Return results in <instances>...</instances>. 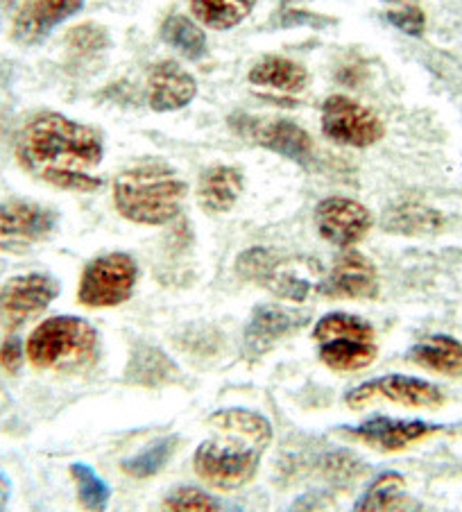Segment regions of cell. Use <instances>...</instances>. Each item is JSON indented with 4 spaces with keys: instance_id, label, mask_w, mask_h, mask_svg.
Returning <instances> with one entry per match:
<instances>
[{
    "instance_id": "4",
    "label": "cell",
    "mask_w": 462,
    "mask_h": 512,
    "mask_svg": "<svg viewBox=\"0 0 462 512\" xmlns=\"http://www.w3.org/2000/svg\"><path fill=\"white\" fill-rule=\"evenodd\" d=\"M98 334L87 320L57 315L41 322L28 338L30 363L39 370H64L89 363L96 356Z\"/></svg>"
},
{
    "instance_id": "35",
    "label": "cell",
    "mask_w": 462,
    "mask_h": 512,
    "mask_svg": "<svg viewBox=\"0 0 462 512\" xmlns=\"http://www.w3.org/2000/svg\"><path fill=\"white\" fill-rule=\"evenodd\" d=\"M385 3H395V5H410L413 0H385Z\"/></svg>"
},
{
    "instance_id": "25",
    "label": "cell",
    "mask_w": 462,
    "mask_h": 512,
    "mask_svg": "<svg viewBox=\"0 0 462 512\" xmlns=\"http://www.w3.org/2000/svg\"><path fill=\"white\" fill-rule=\"evenodd\" d=\"M161 39L170 48H175L179 55L193 59V62L207 55V34H204L198 23L184 14L168 16L164 25H161Z\"/></svg>"
},
{
    "instance_id": "14",
    "label": "cell",
    "mask_w": 462,
    "mask_h": 512,
    "mask_svg": "<svg viewBox=\"0 0 462 512\" xmlns=\"http://www.w3.org/2000/svg\"><path fill=\"white\" fill-rule=\"evenodd\" d=\"M57 211L30 200L0 204V241L5 245L41 243L55 232Z\"/></svg>"
},
{
    "instance_id": "10",
    "label": "cell",
    "mask_w": 462,
    "mask_h": 512,
    "mask_svg": "<svg viewBox=\"0 0 462 512\" xmlns=\"http://www.w3.org/2000/svg\"><path fill=\"white\" fill-rule=\"evenodd\" d=\"M372 225V211L352 198L331 195L315 207V227L331 245L352 247L361 243Z\"/></svg>"
},
{
    "instance_id": "28",
    "label": "cell",
    "mask_w": 462,
    "mask_h": 512,
    "mask_svg": "<svg viewBox=\"0 0 462 512\" xmlns=\"http://www.w3.org/2000/svg\"><path fill=\"white\" fill-rule=\"evenodd\" d=\"M71 476L75 481L77 501H80V506L87 512H105L111 497L109 485L102 481L89 465H82V463H75L71 467Z\"/></svg>"
},
{
    "instance_id": "34",
    "label": "cell",
    "mask_w": 462,
    "mask_h": 512,
    "mask_svg": "<svg viewBox=\"0 0 462 512\" xmlns=\"http://www.w3.org/2000/svg\"><path fill=\"white\" fill-rule=\"evenodd\" d=\"M7 501H10V481L0 474V512H5Z\"/></svg>"
},
{
    "instance_id": "7",
    "label": "cell",
    "mask_w": 462,
    "mask_h": 512,
    "mask_svg": "<svg viewBox=\"0 0 462 512\" xmlns=\"http://www.w3.org/2000/svg\"><path fill=\"white\" fill-rule=\"evenodd\" d=\"M136 281H139V266L130 254L109 252L96 256L82 272L77 302L89 309H111L130 300Z\"/></svg>"
},
{
    "instance_id": "26",
    "label": "cell",
    "mask_w": 462,
    "mask_h": 512,
    "mask_svg": "<svg viewBox=\"0 0 462 512\" xmlns=\"http://www.w3.org/2000/svg\"><path fill=\"white\" fill-rule=\"evenodd\" d=\"M404 490V476L397 472H385L372 481L352 512H390L392 506L404 497Z\"/></svg>"
},
{
    "instance_id": "18",
    "label": "cell",
    "mask_w": 462,
    "mask_h": 512,
    "mask_svg": "<svg viewBox=\"0 0 462 512\" xmlns=\"http://www.w3.org/2000/svg\"><path fill=\"white\" fill-rule=\"evenodd\" d=\"M440 426L422 422V420H392V417H372L356 429H347L345 433L354 435L363 445L379 451H401L415 442L429 438Z\"/></svg>"
},
{
    "instance_id": "11",
    "label": "cell",
    "mask_w": 462,
    "mask_h": 512,
    "mask_svg": "<svg viewBox=\"0 0 462 512\" xmlns=\"http://www.w3.org/2000/svg\"><path fill=\"white\" fill-rule=\"evenodd\" d=\"M374 397H383L410 408H438L444 404V392L431 381L406 377V374H388V377L372 379L349 392L345 401L352 408L370 404Z\"/></svg>"
},
{
    "instance_id": "23",
    "label": "cell",
    "mask_w": 462,
    "mask_h": 512,
    "mask_svg": "<svg viewBox=\"0 0 462 512\" xmlns=\"http://www.w3.org/2000/svg\"><path fill=\"white\" fill-rule=\"evenodd\" d=\"M177 374L175 363L157 347L141 345L134 349L130 363H127V383H141V386H161Z\"/></svg>"
},
{
    "instance_id": "9",
    "label": "cell",
    "mask_w": 462,
    "mask_h": 512,
    "mask_svg": "<svg viewBox=\"0 0 462 512\" xmlns=\"http://www.w3.org/2000/svg\"><path fill=\"white\" fill-rule=\"evenodd\" d=\"M59 290V281L44 272L10 279L0 288V322L7 329L21 327L44 313L59 297Z\"/></svg>"
},
{
    "instance_id": "30",
    "label": "cell",
    "mask_w": 462,
    "mask_h": 512,
    "mask_svg": "<svg viewBox=\"0 0 462 512\" xmlns=\"http://www.w3.org/2000/svg\"><path fill=\"white\" fill-rule=\"evenodd\" d=\"M68 44H71L77 53H98L109 46L107 30H102L96 23L77 25L75 30L68 34Z\"/></svg>"
},
{
    "instance_id": "12",
    "label": "cell",
    "mask_w": 462,
    "mask_h": 512,
    "mask_svg": "<svg viewBox=\"0 0 462 512\" xmlns=\"http://www.w3.org/2000/svg\"><path fill=\"white\" fill-rule=\"evenodd\" d=\"M234 127L238 134L247 136L254 143L263 145L277 155L286 157L295 164H308L313 159V141L304 127H299L295 121H261V118H234Z\"/></svg>"
},
{
    "instance_id": "21",
    "label": "cell",
    "mask_w": 462,
    "mask_h": 512,
    "mask_svg": "<svg viewBox=\"0 0 462 512\" xmlns=\"http://www.w3.org/2000/svg\"><path fill=\"white\" fill-rule=\"evenodd\" d=\"M410 361L419 368L444 374V377H462V345L451 336H431L410 349Z\"/></svg>"
},
{
    "instance_id": "15",
    "label": "cell",
    "mask_w": 462,
    "mask_h": 512,
    "mask_svg": "<svg viewBox=\"0 0 462 512\" xmlns=\"http://www.w3.org/2000/svg\"><path fill=\"white\" fill-rule=\"evenodd\" d=\"M308 324V313L288 306L261 304L256 306L245 329V349L252 354H265L279 340L297 334Z\"/></svg>"
},
{
    "instance_id": "24",
    "label": "cell",
    "mask_w": 462,
    "mask_h": 512,
    "mask_svg": "<svg viewBox=\"0 0 462 512\" xmlns=\"http://www.w3.org/2000/svg\"><path fill=\"white\" fill-rule=\"evenodd\" d=\"M256 0H191V14L211 30H231L254 10Z\"/></svg>"
},
{
    "instance_id": "2",
    "label": "cell",
    "mask_w": 462,
    "mask_h": 512,
    "mask_svg": "<svg viewBox=\"0 0 462 512\" xmlns=\"http://www.w3.org/2000/svg\"><path fill=\"white\" fill-rule=\"evenodd\" d=\"M209 431L193 456L195 474L218 490L243 488L272 442L270 420L247 408H225L209 417Z\"/></svg>"
},
{
    "instance_id": "32",
    "label": "cell",
    "mask_w": 462,
    "mask_h": 512,
    "mask_svg": "<svg viewBox=\"0 0 462 512\" xmlns=\"http://www.w3.org/2000/svg\"><path fill=\"white\" fill-rule=\"evenodd\" d=\"M23 363V345L19 338H7L3 345H0V365L7 372H16Z\"/></svg>"
},
{
    "instance_id": "22",
    "label": "cell",
    "mask_w": 462,
    "mask_h": 512,
    "mask_svg": "<svg viewBox=\"0 0 462 512\" xmlns=\"http://www.w3.org/2000/svg\"><path fill=\"white\" fill-rule=\"evenodd\" d=\"M247 78H250L252 84L277 89L281 93H299L308 84V73L302 64L275 55L263 57L259 64H254Z\"/></svg>"
},
{
    "instance_id": "8",
    "label": "cell",
    "mask_w": 462,
    "mask_h": 512,
    "mask_svg": "<svg viewBox=\"0 0 462 512\" xmlns=\"http://www.w3.org/2000/svg\"><path fill=\"white\" fill-rule=\"evenodd\" d=\"M322 132L349 148H370L385 134V125L372 109L347 96H331L322 107Z\"/></svg>"
},
{
    "instance_id": "3",
    "label": "cell",
    "mask_w": 462,
    "mask_h": 512,
    "mask_svg": "<svg viewBox=\"0 0 462 512\" xmlns=\"http://www.w3.org/2000/svg\"><path fill=\"white\" fill-rule=\"evenodd\" d=\"M188 186L166 161H143L114 179V204L136 225L159 227L182 211Z\"/></svg>"
},
{
    "instance_id": "31",
    "label": "cell",
    "mask_w": 462,
    "mask_h": 512,
    "mask_svg": "<svg viewBox=\"0 0 462 512\" xmlns=\"http://www.w3.org/2000/svg\"><path fill=\"white\" fill-rule=\"evenodd\" d=\"M388 21L404 34H410V37H422L426 28V16L415 5H406L404 10L388 12Z\"/></svg>"
},
{
    "instance_id": "19",
    "label": "cell",
    "mask_w": 462,
    "mask_h": 512,
    "mask_svg": "<svg viewBox=\"0 0 462 512\" xmlns=\"http://www.w3.org/2000/svg\"><path fill=\"white\" fill-rule=\"evenodd\" d=\"M243 173L234 166H211L198 182V202L207 213H227L243 193Z\"/></svg>"
},
{
    "instance_id": "5",
    "label": "cell",
    "mask_w": 462,
    "mask_h": 512,
    "mask_svg": "<svg viewBox=\"0 0 462 512\" xmlns=\"http://www.w3.org/2000/svg\"><path fill=\"white\" fill-rule=\"evenodd\" d=\"M236 272L277 297L293 302H304L311 290L318 288L315 279L322 281L320 266L308 256H284L265 247H252L238 256Z\"/></svg>"
},
{
    "instance_id": "13",
    "label": "cell",
    "mask_w": 462,
    "mask_h": 512,
    "mask_svg": "<svg viewBox=\"0 0 462 512\" xmlns=\"http://www.w3.org/2000/svg\"><path fill=\"white\" fill-rule=\"evenodd\" d=\"M318 293L329 300H374L379 295V272L365 254L349 250L322 277Z\"/></svg>"
},
{
    "instance_id": "16",
    "label": "cell",
    "mask_w": 462,
    "mask_h": 512,
    "mask_svg": "<svg viewBox=\"0 0 462 512\" xmlns=\"http://www.w3.org/2000/svg\"><path fill=\"white\" fill-rule=\"evenodd\" d=\"M84 7V0H25L16 14L12 34L23 46L41 44L57 25L71 19Z\"/></svg>"
},
{
    "instance_id": "27",
    "label": "cell",
    "mask_w": 462,
    "mask_h": 512,
    "mask_svg": "<svg viewBox=\"0 0 462 512\" xmlns=\"http://www.w3.org/2000/svg\"><path fill=\"white\" fill-rule=\"evenodd\" d=\"M177 435H168L141 451L139 456H134L123 463V472L130 474L132 479H152L154 474H159L161 469L168 465V460L173 458L177 449Z\"/></svg>"
},
{
    "instance_id": "6",
    "label": "cell",
    "mask_w": 462,
    "mask_h": 512,
    "mask_svg": "<svg viewBox=\"0 0 462 512\" xmlns=\"http://www.w3.org/2000/svg\"><path fill=\"white\" fill-rule=\"evenodd\" d=\"M313 338L320 345V361L333 372L363 370L379 356L374 327L352 313L324 315L315 324Z\"/></svg>"
},
{
    "instance_id": "29",
    "label": "cell",
    "mask_w": 462,
    "mask_h": 512,
    "mask_svg": "<svg viewBox=\"0 0 462 512\" xmlns=\"http://www.w3.org/2000/svg\"><path fill=\"white\" fill-rule=\"evenodd\" d=\"M161 512H220L218 501L195 485H182L166 497Z\"/></svg>"
},
{
    "instance_id": "1",
    "label": "cell",
    "mask_w": 462,
    "mask_h": 512,
    "mask_svg": "<svg viewBox=\"0 0 462 512\" xmlns=\"http://www.w3.org/2000/svg\"><path fill=\"white\" fill-rule=\"evenodd\" d=\"M16 152L30 175L62 191L91 193L102 186V179L91 173L105 157L100 134L62 114H41L30 121Z\"/></svg>"
},
{
    "instance_id": "17",
    "label": "cell",
    "mask_w": 462,
    "mask_h": 512,
    "mask_svg": "<svg viewBox=\"0 0 462 512\" xmlns=\"http://www.w3.org/2000/svg\"><path fill=\"white\" fill-rule=\"evenodd\" d=\"M198 96V82L173 59H164L148 71V102L152 112L168 114L191 105Z\"/></svg>"
},
{
    "instance_id": "33",
    "label": "cell",
    "mask_w": 462,
    "mask_h": 512,
    "mask_svg": "<svg viewBox=\"0 0 462 512\" xmlns=\"http://www.w3.org/2000/svg\"><path fill=\"white\" fill-rule=\"evenodd\" d=\"M390 512H426V508L422 506V503L419 501H415V499H410V497H401L395 506H392V510Z\"/></svg>"
},
{
    "instance_id": "20",
    "label": "cell",
    "mask_w": 462,
    "mask_h": 512,
    "mask_svg": "<svg viewBox=\"0 0 462 512\" xmlns=\"http://www.w3.org/2000/svg\"><path fill=\"white\" fill-rule=\"evenodd\" d=\"M381 227L388 234L401 236H426L435 234L444 227V216L440 211L417 202H401L383 213Z\"/></svg>"
}]
</instances>
